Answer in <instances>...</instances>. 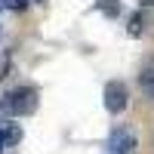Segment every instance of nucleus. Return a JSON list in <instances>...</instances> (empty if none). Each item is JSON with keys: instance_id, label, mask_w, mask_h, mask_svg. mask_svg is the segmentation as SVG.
Here are the masks:
<instances>
[{"instance_id": "obj_4", "label": "nucleus", "mask_w": 154, "mask_h": 154, "mask_svg": "<svg viewBox=\"0 0 154 154\" xmlns=\"http://www.w3.org/2000/svg\"><path fill=\"white\" fill-rule=\"evenodd\" d=\"M139 83H142L145 96H151V99H154V65H148V68L142 71V77H139Z\"/></svg>"}, {"instance_id": "obj_10", "label": "nucleus", "mask_w": 154, "mask_h": 154, "mask_svg": "<svg viewBox=\"0 0 154 154\" xmlns=\"http://www.w3.org/2000/svg\"><path fill=\"white\" fill-rule=\"evenodd\" d=\"M0 34H3V28H0Z\"/></svg>"}, {"instance_id": "obj_5", "label": "nucleus", "mask_w": 154, "mask_h": 154, "mask_svg": "<svg viewBox=\"0 0 154 154\" xmlns=\"http://www.w3.org/2000/svg\"><path fill=\"white\" fill-rule=\"evenodd\" d=\"M99 9L108 12V16H117V12H120V3H117V0H99Z\"/></svg>"}, {"instance_id": "obj_1", "label": "nucleus", "mask_w": 154, "mask_h": 154, "mask_svg": "<svg viewBox=\"0 0 154 154\" xmlns=\"http://www.w3.org/2000/svg\"><path fill=\"white\" fill-rule=\"evenodd\" d=\"M0 108H3L6 114H12V117L34 114V111H37V89H34V86H19V89H12V93L3 96Z\"/></svg>"}, {"instance_id": "obj_6", "label": "nucleus", "mask_w": 154, "mask_h": 154, "mask_svg": "<svg viewBox=\"0 0 154 154\" xmlns=\"http://www.w3.org/2000/svg\"><path fill=\"white\" fill-rule=\"evenodd\" d=\"M3 139H6V145H16L22 139V130H16V126H12V130H3Z\"/></svg>"}, {"instance_id": "obj_2", "label": "nucleus", "mask_w": 154, "mask_h": 154, "mask_svg": "<svg viewBox=\"0 0 154 154\" xmlns=\"http://www.w3.org/2000/svg\"><path fill=\"white\" fill-rule=\"evenodd\" d=\"M126 105H130V89H126V83L108 80V86H105V108L111 114H120Z\"/></svg>"}, {"instance_id": "obj_3", "label": "nucleus", "mask_w": 154, "mask_h": 154, "mask_svg": "<svg viewBox=\"0 0 154 154\" xmlns=\"http://www.w3.org/2000/svg\"><path fill=\"white\" fill-rule=\"evenodd\" d=\"M139 142H136V136L130 130H123V126H117L111 136H108V151L111 154H136Z\"/></svg>"}, {"instance_id": "obj_7", "label": "nucleus", "mask_w": 154, "mask_h": 154, "mask_svg": "<svg viewBox=\"0 0 154 154\" xmlns=\"http://www.w3.org/2000/svg\"><path fill=\"white\" fill-rule=\"evenodd\" d=\"M0 6H3V9H25L28 0H0Z\"/></svg>"}, {"instance_id": "obj_9", "label": "nucleus", "mask_w": 154, "mask_h": 154, "mask_svg": "<svg viewBox=\"0 0 154 154\" xmlns=\"http://www.w3.org/2000/svg\"><path fill=\"white\" fill-rule=\"evenodd\" d=\"M37 3H43V0H37Z\"/></svg>"}, {"instance_id": "obj_8", "label": "nucleus", "mask_w": 154, "mask_h": 154, "mask_svg": "<svg viewBox=\"0 0 154 154\" xmlns=\"http://www.w3.org/2000/svg\"><path fill=\"white\" fill-rule=\"evenodd\" d=\"M6 145V139H3V130H0V148H3Z\"/></svg>"}]
</instances>
